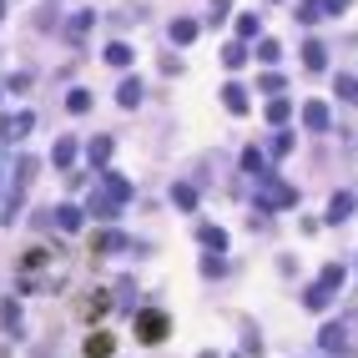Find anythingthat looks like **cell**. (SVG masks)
Instances as JSON below:
<instances>
[{
    "label": "cell",
    "instance_id": "obj_1",
    "mask_svg": "<svg viewBox=\"0 0 358 358\" xmlns=\"http://www.w3.org/2000/svg\"><path fill=\"white\" fill-rule=\"evenodd\" d=\"M257 207H263V212H278V207H298V187H288V182H278V177H268L263 192H257Z\"/></svg>",
    "mask_w": 358,
    "mask_h": 358
},
{
    "label": "cell",
    "instance_id": "obj_2",
    "mask_svg": "<svg viewBox=\"0 0 358 358\" xmlns=\"http://www.w3.org/2000/svg\"><path fill=\"white\" fill-rule=\"evenodd\" d=\"M338 288H344V268H323V278L303 292V303H308V308H323V303H328Z\"/></svg>",
    "mask_w": 358,
    "mask_h": 358
},
{
    "label": "cell",
    "instance_id": "obj_3",
    "mask_svg": "<svg viewBox=\"0 0 358 358\" xmlns=\"http://www.w3.org/2000/svg\"><path fill=\"white\" fill-rule=\"evenodd\" d=\"M303 126H308V132H328V126H333L328 101H308V106H303Z\"/></svg>",
    "mask_w": 358,
    "mask_h": 358
},
{
    "label": "cell",
    "instance_id": "obj_4",
    "mask_svg": "<svg viewBox=\"0 0 358 358\" xmlns=\"http://www.w3.org/2000/svg\"><path fill=\"white\" fill-rule=\"evenodd\" d=\"M137 333L146 338V344H157V338L167 333V318H161V313H141V323H137Z\"/></svg>",
    "mask_w": 358,
    "mask_h": 358
},
{
    "label": "cell",
    "instance_id": "obj_5",
    "mask_svg": "<svg viewBox=\"0 0 358 358\" xmlns=\"http://www.w3.org/2000/svg\"><path fill=\"white\" fill-rule=\"evenodd\" d=\"M303 66H308V71H323V66H328V46H323V41H308V46H303Z\"/></svg>",
    "mask_w": 358,
    "mask_h": 358
},
{
    "label": "cell",
    "instance_id": "obj_6",
    "mask_svg": "<svg viewBox=\"0 0 358 358\" xmlns=\"http://www.w3.org/2000/svg\"><path fill=\"white\" fill-rule=\"evenodd\" d=\"M318 344H323V348H328V353H344V344H348V333H344V328H338V323H328V328H323V333H318Z\"/></svg>",
    "mask_w": 358,
    "mask_h": 358
},
{
    "label": "cell",
    "instance_id": "obj_7",
    "mask_svg": "<svg viewBox=\"0 0 358 358\" xmlns=\"http://www.w3.org/2000/svg\"><path fill=\"white\" fill-rule=\"evenodd\" d=\"M30 132V117H10V121H0V137H6V141H21Z\"/></svg>",
    "mask_w": 358,
    "mask_h": 358
},
{
    "label": "cell",
    "instance_id": "obj_8",
    "mask_svg": "<svg viewBox=\"0 0 358 358\" xmlns=\"http://www.w3.org/2000/svg\"><path fill=\"white\" fill-rule=\"evenodd\" d=\"M353 212V197H348V192H333V202H328V222H344Z\"/></svg>",
    "mask_w": 358,
    "mask_h": 358
},
{
    "label": "cell",
    "instance_id": "obj_9",
    "mask_svg": "<svg viewBox=\"0 0 358 358\" xmlns=\"http://www.w3.org/2000/svg\"><path fill=\"white\" fill-rule=\"evenodd\" d=\"M288 117H292V101L272 96V101H268V121H272V126H288Z\"/></svg>",
    "mask_w": 358,
    "mask_h": 358
},
{
    "label": "cell",
    "instance_id": "obj_10",
    "mask_svg": "<svg viewBox=\"0 0 358 358\" xmlns=\"http://www.w3.org/2000/svg\"><path fill=\"white\" fill-rule=\"evenodd\" d=\"M111 333H96V338H86V358H111Z\"/></svg>",
    "mask_w": 358,
    "mask_h": 358
},
{
    "label": "cell",
    "instance_id": "obj_11",
    "mask_svg": "<svg viewBox=\"0 0 358 358\" xmlns=\"http://www.w3.org/2000/svg\"><path fill=\"white\" fill-rule=\"evenodd\" d=\"M117 101H121V106H137V101H141V81H137V76L117 86Z\"/></svg>",
    "mask_w": 358,
    "mask_h": 358
},
{
    "label": "cell",
    "instance_id": "obj_12",
    "mask_svg": "<svg viewBox=\"0 0 358 358\" xmlns=\"http://www.w3.org/2000/svg\"><path fill=\"white\" fill-rule=\"evenodd\" d=\"M56 227L61 232H76L81 227V207H56Z\"/></svg>",
    "mask_w": 358,
    "mask_h": 358
},
{
    "label": "cell",
    "instance_id": "obj_13",
    "mask_svg": "<svg viewBox=\"0 0 358 358\" xmlns=\"http://www.w3.org/2000/svg\"><path fill=\"white\" fill-rule=\"evenodd\" d=\"M333 91L344 96L348 106H358V81H353V76H333Z\"/></svg>",
    "mask_w": 358,
    "mask_h": 358
},
{
    "label": "cell",
    "instance_id": "obj_14",
    "mask_svg": "<svg viewBox=\"0 0 358 358\" xmlns=\"http://www.w3.org/2000/svg\"><path fill=\"white\" fill-rule=\"evenodd\" d=\"M257 30H263V21H257L252 10H242V15H237V36H242V41H252Z\"/></svg>",
    "mask_w": 358,
    "mask_h": 358
},
{
    "label": "cell",
    "instance_id": "obj_15",
    "mask_svg": "<svg viewBox=\"0 0 358 358\" xmlns=\"http://www.w3.org/2000/svg\"><path fill=\"white\" fill-rule=\"evenodd\" d=\"M172 41H177V46L197 41V21H172Z\"/></svg>",
    "mask_w": 358,
    "mask_h": 358
},
{
    "label": "cell",
    "instance_id": "obj_16",
    "mask_svg": "<svg viewBox=\"0 0 358 358\" xmlns=\"http://www.w3.org/2000/svg\"><path fill=\"white\" fill-rule=\"evenodd\" d=\"M222 106H227V111H248V91H242V86H227V91H222Z\"/></svg>",
    "mask_w": 358,
    "mask_h": 358
},
{
    "label": "cell",
    "instance_id": "obj_17",
    "mask_svg": "<svg viewBox=\"0 0 358 358\" xmlns=\"http://www.w3.org/2000/svg\"><path fill=\"white\" fill-rule=\"evenodd\" d=\"M111 161V137H96L91 141V167H106Z\"/></svg>",
    "mask_w": 358,
    "mask_h": 358
},
{
    "label": "cell",
    "instance_id": "obj_18",
    "mask_svg": "<svg viewBox=\"0 0 358 358\" xmlns=\"http://www.w3.org/2000/svg\"><path fill=\"white\" fill-rule=\"evenodd\" d=\"M197 237H202V248H212V252H222V248H227V232H222V227H202Z\"/></svg>",
    "mask_w": 358,
    "mask_h": 358
},
{
    "label": "cell",
    "instance_id": "obj_19",
    "mask_svg": "<svg viewBox=\"0 0 358 358\" xmlns=\"http://www.w3.org/2000/svg\"><path fill=\"white\" fill-rule=\"evenodd\" d=\"M106 66H132V46H106Z\"/></svg>",
    "mask_w": 358,
    "mask_h": 358
},
{
    "label": "cell",
    "instance_id": "obj_20",
    "mask_svg": "<svg viewBox=\"0 0 358 358\" xmlns=\"http://www.w3.org/2000/svg\"><path fill=\"white\" fill-rule=\"evenodd\" d=\"M172 202L182 207V212H192V207H197V192H192V187L182 182V187H172Z\"/></svg>",
    "mask_w": 358,
    "mask_h": 358
},
{
    "label": "cell",
    "instance_id": "obj_21",
    "mask_svg": "<svg viewBox=\"0 0 358 358\" xmlns=\"http://www.w3.org/2000/svg\"><path fill=\"white\" fill-rule=\"evenodd\" d=\"M71 161H76V141L61 137V141H56V167H71Z\"/></svg>",
    "mask_w": 358,
    "mask_h": 358
},
{
    "label": "cell",
    "instance_id": "obj_22",
    "mask_svg": "<svg viewBox=\"0 0 358 358\" xmlns=\"http://www.w3.org/2000/svg\"><path fill=\"white\" fill-rule=\"evenodd\" d=\"M222 61H227V66H242V61H248V46H242V41H232V46H227V51H222Z\"/></svg>",
    "mask_w": 358,
    "mask_h": 358
},
{
    "label": "cell",
    "instance_id": "obj_23",
    "mask_svg": "<svg viewBox=\"0 0 358 358\" xmlns=\"http://www.w3.org/2000/svg\"><path fill=\"white\" fill-rule=\"evenodd\" d=\"M278 56H283L278 41H257V61H278Z\"/></svg>",
    "mask_w": 358,
    "mask_h": 358
},
{
    "label": "cell",
    "instance_id": "obj_24",
    "mask_svg": "<svg viewBox=\"0 0 358 358\" xmlns=\"http://www.w3.org/2000/svg\"><path fill=\"white\" fill-rule=\"evenodd\" d=\"M242 167H248V172H263V167H268V157H263V152H252V146H248V152H242Z\"/></svg>",
    "mask_w": 358,
    "mask_h": 358
},
{
    "label": "cell",
    "instance_id": "obj_25",
    "mask_svg": "<svg viewBox=\"0 0 358 358\" xmlns=\"http://www.w3.org/2000/svg\"><path fill=\"white\" fill-rule=\"evenodd\" d=\"M91 26H96V15H91V10H81V15H76V21H71V36H86V30H91Z\"/></svg>",
    "mask_w": 358,
    "mask_h": 358
},
{
    "label": "cell",
    "instance_id": "obj_26",
    "mask_svg": "<svg viewBox=\"0 0 358 358\" xmlns=\"http://www.w3.org/2000/svg\"><path fill=\"white\" fill-rule=\"evenodd\" d=\"M257 86H263V91H268V96H278V91H283V76H278V71H268V76H263V81H257Z\"/></svg>",
    "mask_w": 358,
    "mask_h": 358
},
{
    "label": "cell",
    "instance_id": "obj_27",
    "mask_svg": "<svg viewBox=\"0 0 358 358\" xmlns=\"http://www.w3.org/2000/svg\"><path fill=\"white\" fill-rule=\"evenodd\" d=\"M66 106H71V111H91V91H71Z\"/></svg>",
    "mask_w": 358,
    "mask_h": 358
},
{
    "label": "cell",
    "instance_id": "obj_28",
    "mask_svg": "<svg viewBox=\"0 0 358 358\" xmlns=\"http://www.w3.org/2000/svg\"><path fill=\"white\" fill-rule=\"evenodd\" d=\"M298 21H308V26L318 21V0H303V6H298Z\"/></svg>",
    "mask_w": 358,
    "mask_h": 358
},
{
    "label": "cell",
    "instance_id": "obj_29",
    "mask_svg": "<svg viewBox=\"0 0 358 358\" xmlns=\"http://www.w3.org/2000/svg\"><path fill=\"white\" fill-rule=\"evenodd\" d=\"M101 313H106V292H96V298L86 303V318H101Z\"/></svg>",
    "mask_w": 358,
    "mask_h": 358
},
{
    "label": "cell",
    "instance_id": "obj_30",
    "mask_svg": "<svg viewBox=\"0 0 358 358\" xmlns=\"http://www.w3.org/2000/svg\"><path fill=\"white\" fill-rule=\"evenodd\" d=\"M0 323H6V328H21V313H15V303H6V313H0Z\"/></svg>",
    "mask_w": 358,
    "mask_h": 358
},
{
    "label": "cell",
    "instance_id": "obj_31",
    "mask_svg": "<svg viewBox=\"0 0 358 358\" xmlns=\"http://www.w3.org/2000/svg\"><path fill=\"white\" fill-rule=\"evenodd\" d=\"M288 152H292V137H288V132H283V137H278V141H272V157H288Z\"/></svg>",
    "mask_w": 358,
    "mask_h": 358
},
{
    "label": "cell",
    "instance_id": "obj_32",
    "mask_svg": "<svg viewBox=\"0 0 358 358\" xmlns=\"http://www.w3.org/2000/svg\"><path fill=\"white\" fill-rule=\"evenodd\" d=\"M323 10H328V15H344V10H348V0H323Z\"/></svg>",
    "mask_w": 358,
    "mask_h": 358
}]
</instances>
